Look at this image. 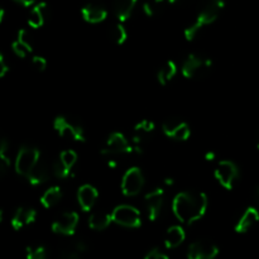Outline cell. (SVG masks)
I'll list each match as a JSON object with an SVG mask.
<instances>
[{
    "instance_id": "44dd1931",
    "label": "cell",
    "mask_w": 259,
    "mask_h": 259,
    "mask_svg": "<svg viewBox=\"0 0 259 259\" xmlns=\"http://www.w3.org/2000/svg\"><path fill=\"white\" fill-rule=\"evenodd\" d=\"M186 234H185L184 228L180 225H174V227L168 228L164 235V245L168 249H174V248L180 247L184 243Z\"/></svg>"
},
{
    "instance_id": "b9f144b4",
    "label": "cell",
    "mask_w": 259,
    "mask_h": 259,
    "mask_svg": "<svg viewBox=\"0 0 259 259\" xmlns=\"http://www.w3.org/2000/svg\"><path fill=\"white\" fill-rule=\"evenodd\" d=\"M167 2H168V3H176V2H179V0H167Z\"/></svg>"
},
{
    "instance_id": "e575fe53",
    "label": "cell",
    "mask_w": 259,
    "mask_h": 259,
    "mask_svg": "<svg viewBox=\"0 0 259 259\" xmlns=\"http://www.w3.org/2000/svg\"><path fill=\"white\" fill-rule=\"evenodd\" d=\"M32 65L35 70L39 71V72H42V71H45L46 68H47V61H46L43 57L35 56V57H33V60H32Z\"/></svg>"
},
{
    "instance_id": "ab89813d",
    "label": "cell",
    "mask_w": 259,
    "mask_h": 259,
    "mask_svg": "<svg viewBox=\"0 0 259 259\" xmlns=\"http://www.w3.org/2000/svg\"><path fill=\"white\" fill-rule=\"evenodd\" d=\"M254 196H255V201H257L258 205H259V186H257V189H255Z\"/></svg>"
},
{
    "instance_id": "603a6c76",
    "label": "cell",
    "mask_w": 259,
    "mask_h": 259,
    "mask_svg": "<svg viewBox=\"0 0 259 259\" xmlns=\"http://www.w3.org/2000/svg\"><path fill=\"white\" fill-rule=\"evenodd\" d=\"M113 222V218H111V214H108L105 211H96L93 212L89 218V227L93 230H100L106 229L109 225Z\"/></svg>"
},
{
    "instance_id": "3957f363",
    "label": "cell",
    "mask_w": 259,
    "mask_h": 259,
    "mask_svg": "<svg viewBox=\"0 0 259 259\" xmlns=\"http://www.w3.org/2000/svg\"><path fill=\"white\" fill-rule=\"evenodd\" d=\"M212 61L200 53H191L182 62V75L186 78H202L210 72Z\"/></svg>"
},
{
    "instance_id": "d590c367",
    "label": "cell",
    "mask_w": 259,
    "mask_h": 259,
    "mask_svg": "<svg viewBox=\"0 0 259 259\" xmlns=\"http://www.w3.org/2000/svg\"><path fill=\"white\" fill-rule=\"evenodd\" d=\"M144 259H168V257L164 253H162L158 248H153L144 255Z\"/></svg>"
},
{
    "instance_id": "484cf974",
    "label": "cell",
    "mask_w": 259,
    "mask_h": 259,
    "mask_svg": "<svg viewBox=\"0 0 259 259\" xmlns=\"http://www.w3.org/2000/svg\"><path fill=\"white\" fill-rule=\"evenodd\" d=\"M9 142L7 138L2 139V143H0V174L5 175L9 169L10 164V157H9Z\"/></svg>"
},
{
    "instance_id": "9c48e42d",
    "label": "cell",
    "mask_w": 259,
    "mask_h": 259,
    "mask_svg": "<svg viewBox=\"0 0 259 259\" xmlns=\"http://www.w3.org/2000/svg\"><path fill=\"white\" fill-rule=\"evenodd\" d=\"M144 186V175L138 167H132L121 179V191L125 196H137Z\"/></svg>"
},
{
    "instance_id": "8992f818",
    "label": "cell",
    "mask_w": 259,
    "mask_h": 259,
    "mask_svg": "<svg viewBox=\"0 0 259 259\" xmlns=\"http://www.w3.org/2000/svg\"><path fill=\"white\" fill-rule=\"evenodd\" d=\"M134 152V148L131 146L128 139L119 132H114L109 136L105 147L101 149V154L106 158H116L119 156H125Z\"/></svg>"
},
{
    "instance_id": "ee69618b",
    "label": "cell",
    "mask_w": 259,
    "mask_h": 259,
    "mask_svg": "<svg viewBox=\"0 0 259 259\" xmlns=\"http://www.w3.org/2000/svg\"><path fill=\"white\" fill-rule=\"evenodd\" d=\"M60 259H61V258H60Z\"/></svg>"
},
{
    "instance_id": "f1b7e54d",
    "label": "cell",
    "mask_w": 259,
    "mask_h": 259,
    "mask_svg": "<svg viewBox=\"0 0 259 259\" xmlns=\"http://www.w3.org/2000/svg\"><path fill=\"white\" fill-rule=\"evenodd\" d=\"M166 3L167 0H149V2H146L143 4L144 14L148 15V17H153L157 13L161 12Z\"/></svg>"
},
{
    "instance_id": "7a4b0ae2",
    "label": "cell",
    "mask_w": 259,
    "mask_h": 259,
    "mask_svg": "<svg viewBox=\"0 0 259 259\" xmlns=\"http://www.w3.org/2000/svg\"><path fill=\"white\" fill-rule=\"evenodd\" d=\"M224 0H207L205 4L200 8L199 14H197L196 20L191 25L185 29V37L187 40H192L196 38L200 30L211 23H214L220 15L222 10L224 9Z\"/></svg>"
},
{
    "instance_id": "ba28073f",
    "label": "cell",
    "mask_w": 259,
    "mask_h": 259,
    "mask_svg": "<svg viewBox=\"0 0 259 259\" xmlns=\"http://www.w3.org/2000/svg\"><path fill=\"white\" fill-rule=\"evenodd\" d=\"M214 175L215 179L223 187H225L227 190H232L239 180V168L234 162L222 161L218 163Z\"/></svg>"
},
{
    "instance_id": "4fadbf2b",
    "label": "cell",
    "mask_w": 259,
    "mask_h": 259,
    "mask_svg": "<svg viewBox=\"0 0 259 259\" xmlns=\"http://www.w3.org/2000/svg\"><path fill=\"white\" fill-rule=\"evenodd\" d=\"M78 224V215L75 211L62 212L57 219L53 222L52 230L56 234L72 235Z\"/></svg>"
},
{
    "instance_id": "4316f807",
    "label": "cell",
    "mask_w": 259,
    "mask_h": 259,
    "mask_svg": "<svg viewBox=\"0 0 259 259\" xmlns=\"http://www.w3.org/2000/svg\"><path fill=\"white\" fill-rule=\"evenodd\" d=\"M109 35H110L111 40H113L115 45H123L126 40V37H128L125 28L121 24H114L113 27L110 28Z\"/></svg>"
},
{
    "instance_id": "836d02e7",
    "label": "cell",
    "mask_w": 259,
    "mask_h": 259,
    "mask_svg": "<svg viewBox=\"0 0 259 259\" xmlns=\"http://www.w3.org/2000/svg\"><path fill=\"white\" fill-rule=\"evenodd\" d=\"M18 40H20V42L23 43V45L27 46L28 48H29L30 51H33V45H32V40H30L29 38V34H28V32L25 29H20L19 32H18Z\"/></svg>"
},
{
    "instance_id": "5b68a950",
    "label": "cell",
    "mask_w": 259,
    "mask_h": 259,
    "mask_svg": "<svg viewBox=\"0 0 259 259\" xmlns=\"http://www.w3.org/2000/svg\"><path fill=\"white\" fill-rule=\"evenodd\" d=\"M53 128L63 138L73 139L77 142H85V129L76 119L67 116H57L53 121Z\"/></svg>"
},
{
    "instance_id": "52a82bcc",
    "label": "cell",
    "mask_w": 259,
    "mask_h": 259,
    "mask_svg": "<svg viewBox=\"0 0 259 259\" xmlns=\"http://www.w3.org/2000/svg\"><path fill=\"white\" fill-rule=\"evenodd\" d=\"M113 222L124 228H139L142 225L141 212L132 205H119L113 210Z\"/></svg>"
},
{
    "instance_id": "ac0fdd59",
    "label": "cell",
    "mask_w": 259,
    "mask_h": 259,
    "mask_svg": "<svg viewBox=\"0 0 259 259\" xmlns=\"http://www.w3.org/2000/svg\"><path fill=\"white\" fill-rule=\"evenodd\" d=\"M51 171H52V166H48V163L43 159H39L38 163L35 164L34 168L32 169L29 175H28L27 180L30 185L33 186H38V185H42L45 182L48 181L50 179Z\"/></svg>"
},
{
    "instance_id": "d6a6232c",
    "label": "cell",
    "mask_w": 259,
    "mask_h": 259,
    "mask_svg": "<svg viewBox=\"0 0 259 259\" xmlns=\"http://www.w3.org/2000/svg\"><path fill=\"white\" fill-rule=\"evenodd\" d=\"M134 131L143 132V133H147V134H152L154 131V124L152 123L151 120H142L134 126Z\"/></svg>"
},
{
    "instance_id": "2e32d148",
    "label": "cell",
    "mask_w": 259,
    "mask_h": 259,
    "mask_svg": "<svg viewBox=\"0 0 259 259\" xmlns=\"http://www.w3.org/2000/svg\"><path fill=\"white\" fill-rule=\"evenodd\" d=\"M98 197H99L98 190L89 184L82 185L77 191L78 205H80V207L83 210V211H90V210L94 207V205H95Z\"/></svg>"
},
{
    "instance_id": "1f68e13d",
    "label": "cell",
    "mask_w": 259,
    "mask_h": 259,
    "mask_svg": "<svg viewBox=\"0 0 259 259\" xmlns=\"http://www.w3.org/2000/svg\"><path fill=\"white\" fill-rule=\"evenodd\" d=\"M12 50H13V52H14L15 55H17L18 57H20V58H25V57H27L28 53L32 52V51H30L29 48L27 47V46L23 45V43L20 42V40H18V39L13 42Z\"/></svg>"
},
{
    "instance_id": "8d00e7d4",
    "label": "cell",
    "mask_w": 259,
    "mask_h": 259,
    "mask_svg": "<svg viewBox=\"0 0 259 259\" xmlns=\"http://www.w3.org/2000/svg\"><path fill=\"white\" fill-rule=\"evenodd\" d=\"M8 72H9V66L7 65L4 56L2 55L0 56V77H4Z\"/></svg>"
},
{
    "instance_id": "277c9868",
    "label": "cell",
    "mask_w": 259,
    "mask_h": 259,
    "mask_svg": "<svg viewBox=\"0 0 259 259\" xmlns=\"http://www.w3.org/2000/svg\"><path fill=\"white\" fill-rule=\"evenodd\" d=\"M39 159V149L33 146L24 144V146H22L19 148L17 158H15V172L27 179L28 175L32 172V169L34 168V166L38 163Z\"/></svg>"
},
{
    "instance_id": "7c38bea8",
    "label": "cell",
    "mask_w": 259,
    "mask_h": 259,
    "mask_svg": "<svg viewBox=\"0 0 259 259\" xmlns=\"http://www.w3.org/2000/svg\"><path fill=\"white\" fill-rule=\"evenodd\" d=\"M164 202V191L162 189H154L149 191L144 196V205H146L148 219L151 222H156L161 217L162 209Z\"/></svg>"
},
{
    "instance_id": "d4e9b609",
    "label": "cell",
    "mask_w": 259,
    "mask_h": 259,
    "mask_svg": "<svg viewBox=\"0 0 259 259\" xmlns=\"http://www.w3.org/2000/svg\"><path fill=\"white\" fill-rule=\"evenodd\" d=\"M177 72V66L174 61H166L164 65L159 68L158 73H157V78L161 85H167L172 78L175 77Z\"/></svg>"
},
{
    "instance_id": "74e56055",
    "label": "cell",
    "mask_w": 259,
    "mask_h": 259,
    "mask_svg": "<svg viewBox=\"0 0 259 259\" xmlns=\"http://www.w3.org/2000/svg\"><path fill=\"white\" fill-rule=\"evenodd\" d=\"M15 3H18V4L23 5V7H33V5H35V0H14Z\"/></svg>"
},
{
    "instance_id": "6da1fadb",
    "label": "cell",
    "mask_w": 259,
    "mask_h": 259,
    "mask_svg": "<svg viewBox=\"0 0 259 259\" xmlns=\"http://www.w3.org/2000/svg\"><path fill=\"white\" fill-rule=\"evenodd\" d=\"M207 196L204 192L184 191L175 196L172 211L184 224H192L205 215L207 210Z\"/></svg>"
},
{
    "instance_id": "30bf717a",
    "label": "cell",
    "mask_w": 259,
    "mask_h": 259,
    "mask_svg": "<svg viewBox=\"0 0 259 259\" xmlns=\"http://www.w3.org/2000/svg\"><path fill=\"white\" fill-rule=\"evenodd\" d=\"M219 254V248L211 240L200 239L191 243L187 250V259H214Z\"/></svg>"
},
{
    "instance_id": "f546056e",
    "label": "cell",
    "mask_w": 259,
    "mask_h": 259,
    "mask_svg": "<svg viewBox=\"0 0 259 259\" xmlns=\"http://www.w3.org/2000/svg\"><path fill=\"white\" fill-rule=\"evenodd\" d=\"M71 171H72V169L68 168V167L61 161V158H58L57 161H55L52 163V174L55 175L57 179H67V177L71 176Z\"/></svg>"
},
{
    "instance_id": "8fae6325",
    "label": "cell",
    "mask_w": 259,
    "mask_h": 259,
    "mask_svg": "<svg viewBox=\"0 0 259 259\" xmlns=\"http://www.w3.org/2000/svg\"><path fill=\"white\" fill-rule=\"evenodd\" d=\"M162 131L168 138L174 139V141H187L189 137L191 136L189 124L179 118H169L164 120L162 124Z\"/></svg>"
},
{
    "instance_id": "cb8c5ba5",
    "label": "cell",
    "mask_w": 259,
    "mask_h": 259,
    "mask_svg": "<svg viewBox=\"0 0 259 259\" xmlns=\"http://www.w3.org/2000/svg\"><path fill=\"white\" fill-rule=\"evenodd\" d=\"M62 199V191L58 186H52L42 195L40 197V204L46 207V209H50V207L56 206L58 202Z\"/></svg>"
},
{
    "instance_id": "7402d4cb",
    "label": "cell",
    "mask_w": 259,
    "mask_h": 259,
    "mask_svg": "<svg viewBox=\"0 0 259 259\" xmlns=\"http://www.w3.org/2000/svg\"><path fill=\"white\" fill-rule=\"evenodd\" d=\"M138 0H114L113 9L120 22H125L133 13Z\"/></svg>"
},
{
    "instance_id": "60d3db41",
    "label": "cell",
    "mask_w": 259,
    "mask_h": 259,
    "mask_svg": "<svg viewBox=\"0 0 259 259\" xmlns=\"http://www.w3.org/2000/svg\"><path fill=\"white\" fill-rule=\"evenodd\" d=\"M164 184L168 185V186H171V185H174V180H172V179H166V180H164Z\"/></svg>"
},
{
    "instance_id": "e0dca14e",
    "label": "cell",
    "mask_w": 259,
    "mask_h": 259,
    "mask_svg": "<svg viewBox=\"0 0 259 259\" xmlns=\"http://www.w3.org/2000/svg\"><path fill=\"white\" fill-rule=\"evenodd\" d=\"M35 218H37V211L34 209H32V207H19L12 218L13 229L22 230L23 228L34 223Z\"/></svg>"
},
{
    "instance_id": "f35d334b",
    "label": "cell",
    "mask_w": 259,
    "mask_h": 259,
    "mask_svg": "<svg viewBox=\"0 0 259 259\" xmlns=\"http://www.w3.org/2000/svg\"><path fill=\"white\" fill-rule=\"evenodd\" d=\"M205 158H206V161H214L215 159V153L214 152H207L206 154H205Z\"/></svg>"
},
{
    "instance_id": "83f0119b",
    "label": "cell",
    "mask_w": 259,
    "mask_h": 259,
    "mask_svg": "<svg viewBox=\"0 0 259 259\" xmlns=\"http://www.w3.org/2000/svg\"><path fill=\"white\" fill-rule=\"evenodd\" d=\"M27 259H48V250L45 245H29L25 250Z\"/></svg>"
},
{
    "instance_id": "d6986e66",
    "label": "cell",
    "mask_w": 259,
    "mask_h": 259,
    "mask_svg": "<svg viewBox=\"0 0 259 259\" xmlns=\"http://www.w3.org/2000/svg\"><path fill=\"white\" fill-rule=\"evenodd\" d=\"M259 223V212L254 207H248L245 210L244 214L242 215L239 220H238L237 225H235V232L243 234V233H247L252 229L253 227H255Z\"/></svg>"
},
{
    "instance_id": "9a60e30c",
    "label": "cell",
    "mask_w": 259,
    "mask_h": 259,
    "mask_svg": "<svg viewBox=\"0 0 259 259\" xmlns=\"http://www.w3.org/2000/svg\"><path fill=\"white\" fill-rule=\"evenodd\" d=\"M82 18L86 22L91 23V24H98L101 23L103 20L106 19L108 17V10L104 7L103 4L99 3H89L81 10Z\"/></svg>"
},
{
    "instance_id": "4dcf8cb0",
    "label": "cell",
    "mask_w": 259,
    "mask_h": 259,
    "mask_svg": "<svg viewBox=\"0 0 259 259\" xmlns=\"http://www.w3.org/2000/svg\"><path fill=\"white\" fill-rule=\"evenodd\" d=\"M60 158L68 168L72 169L75 163L77 162V154H76V152L72 151V149H67V151H63L62 153L60 154Z\"/></svg>"
},
{
    "instance_id": "ffe728a7",
    "label": "cell",
    "mask_w": 259,
    "mask_h": 259,
    "mask_svg": "<svg viewBox=\"0 0 259 259\" xmlns=\"http://www.w3.org/2000/svg\"><path fill=\"white\" fill-rule=\"evenodd\" d=\"M48 14V7L46 3H38L33 5L28 15V25L34 29L40 28L46 22V18Z\"/></svg>"
},
{
    "instance_id": "7bdbcfd3",
    "label": "cell",
    "mask_w": 259,
    "mask_h": 259,
    "mask_svg": "<svg viewBox=\"0 0 259 259\" xmlns=\"http://www.w3.org/2000/svg\"><path fill=\"white\" fill-rule=\"evenodd\" d=\"M257 146H258V148H259V141H258V144H257Z\"/></svg>"
},
{
    "instance_id": "5bb4252c",
    "label": "cell",
    "mask_w": 259,
    "mask_h": 259,
    "mask_svg": "<svg viewBox=\"0 0 259 259\" xmlns=\"http://www.w3.org/2000/svg\"><path fill=\"white\" fill-rule=\"evenodd\" d=\"M88 243L82 239H73L66 242L60 248L61 259H82L88 252Z\"/></svg>"
}]
</instances>
